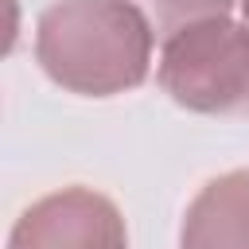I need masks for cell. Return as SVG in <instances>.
<instances>
[{"label":"cell","mask_w":249,"mask_h":249,"mask_svg":"<svg viewBox=\"0 0 249 249\" xmlns=\"http://www.w3.org/2000/svg\"><path fill=\"white\" fill-rule=\"evenodd\" d=\"M148 23L160 31V35H171L187 23H198L206 16H226L233 8V0H132Z\"/></svg>","instance_id":"cell-5"},{"label":"cell","mask_w":249,"mask_h":249,"mask_svg":"<svg viewBox=\"0 0 249 249\" xmlns=\"http://www.w3.org/2000/svg\"><path fill=\"white\" fill-rule=\"evenodd\" d=\"M8 249H128V230L109 195L62 187L35 198L16 218Z\"/></svg>","instance_id":"cell-3"},{"label":"cell","mask_w":249,"mask_h":249,"mask_svg":"<svg viewBox=\"0 0 249 249\" xmlns=\"http://www.w3.org/2000/svg\"><path fill=\"white\" fill-rule=\"evenodd\" d=\"M241 12H245V23H249V0H241Z\"/></svg>","instance_id":"cell-6"},{"label":"cell","mask_w":249,"mask_h":249,"mask_svg":"<svg viewBox=\"0 0 249 249\" xmlns=\"http://www.w3.org/2000/svg\"><path fill=\"white\" fill-rule=\"evenodd\" d=\"M179 249H249V167L198 187L179 226Z\"/></svg>","instance_id":"cell-4"},{"label":"cell","mask_w":249,"mask_h":249,"mask_svg":"<svg viewBox=\"0 0 249 249\" xmlns=\"http://www.w3.org/2000/svg\"><path fill=\"white\" fill-rule=\"evenodd\" d=\"M156 27L132 0H54L35 19V62L66 93L117 97L144 86Z\"/></svg>","instance_id":"cell-1"},{"label":"cell","mask_w":249,"mask_h":249,"mask_svg":"<svg viewBox=\"0 0 249 249\" xmlns=\"http://www.w3.org/2000/svg\"><path fill=\"white\" fill-rule=\"evenodd\" d=\"M156 82L187 113L218 117L249 105V23L226 12L163 35Z\"/></svg>","instance_id":"cell-2"}]
</instances>
